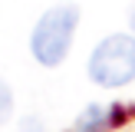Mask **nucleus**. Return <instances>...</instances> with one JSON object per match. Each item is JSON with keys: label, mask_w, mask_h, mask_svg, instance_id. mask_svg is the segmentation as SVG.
<instances>
[{"label": "nucleus", "mask_w": 135, "mask_h": 132, "mask_svg": "<svg viewBox=\"0 0 135 132\" xmlns=\"http://www.w3.org/2000/svg\"><path fill=\"white\" fill-rule=\"evenodd\" d=\"M10 112H13V92H10V86L0 79V125L10 119Z\"/></svg>", "instance_id": "nucleus-4"}, {"label": "nucleus", "mask_w": 135, "mask_h": 132, "mask_svg": "<svg viewBox=\"0 0 135 132\" xmlns=\"http://www.w3.org/2000/svg\"><path fill=\"white\" fill-rule=\"evenodd\" d=\"M89 79L105 89H119V86L135 79V36L129 33H112V36L99 40V46L89 56Z\"/></svg>", "instance_id": "nucleus-2"}, {"label": "nucleus", "mask_w": 135, "mask_h": 132, "mask_svg": "<svg viewBox=\"0 0 135 132\" xmlns=\"http://www.w3.org/2000/svg\"><path fill=\"white\" fill-rule=\"evenodd\" d=\"M20 132H43V119L40 116H23L20 119Z\"/></svg>", "instance_id": "nucleus-5"}, {"label": "nucleus", "mask_w": 135, "mask_h": 132, "mask_svg": "<svg viewBox=\"0 0 135 132\" xmlns=\"http://www.w3.org/2000/svg\"><path fill=\"white\" fill-rule=\"evenodd\" d=\"M76 23H79V7L76 3H56L36 20L30 33V50L33 59L43 66H56L66 59L69 43L76 36Z\"/></svg>", "instance_id": "nucleus-1"}, {"label": "nucleus", "mask_w": 135, "mask_h": 132, "mask_svg": "<svg viewBox=\"0 0 135 132\" xmlns=\"http://www.w3.org/2000/svg\"><path fill=\"white\" fill-rule=\"evenodd\" d=\"M129 23H132V36H135V3H132V13H129Z\"/></svg>", "instance_id": "nucleus-6"}, {"label": "nucleus", "mask_w": 135, "mask_h": 132, "mask_svg": "<svg viewBox=\"0 0 135 132\" xmlns=\"http://www.w3.org/2000/svg\"><path fill=\"white\" fill-rule=\"evenodd\" d=\"M109 122H112V109H109V106L92 102V106H86V109L79 112L73 132H105V129H109Z\"/></svg>", "instance_id": "nucleus-3"}]
</instances>
